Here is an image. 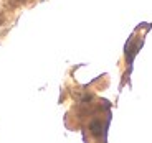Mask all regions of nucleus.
Instances as JSON below:
<instances>
[{"label": "nucleus", "instance_id": "nucleus-1", "mask_svg": "<svg viewBox=\"0 0 152 143\" xmlns=\"http://www.w3.org/2000/svg\"><path fill=\"white\" fill-rule=\"evenodd\" d=\"M103 132H104V127H103V124L101 122H93L91 124V133L94 136H101L103 135Z\"/></svg>", "mask_w": 152, "mask_h": 143}]
</instances>
